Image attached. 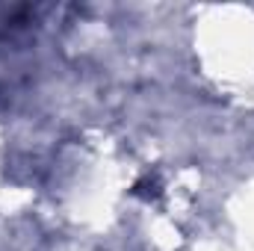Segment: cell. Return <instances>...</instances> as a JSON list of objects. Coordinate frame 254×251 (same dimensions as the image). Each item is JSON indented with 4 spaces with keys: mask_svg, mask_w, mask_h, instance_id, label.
Segmentation results:
<instances>
[{
    "mask_svg": "<svg viewBox=\"0 0 254 251\" xmlns=\"http://www.w3.org/2000/svg\"><path fill=\"white\" fill-rule=\"evenodd\" d=\"M130 195H136V198H145V201H157V198L163 195V187H160V181H157V178L145 175V178H139V181L133 184Z\"/></svg>",
    "mask_w": 254,
    "mask_h": 251,
    "instance_id": "1",
    "label": "cell"
}]
</instances>
